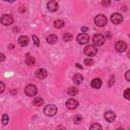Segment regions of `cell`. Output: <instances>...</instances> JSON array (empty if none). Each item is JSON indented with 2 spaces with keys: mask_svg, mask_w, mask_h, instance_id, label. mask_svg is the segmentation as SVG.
Returning <instances> with one entry per match:
<instances>
[{
  "mask_svg": "<svg viewBox=\"0 0 130 130\" xmlns=\"http://www.w3.org/2000/svg\"><path fill=\"white\" fill-rule=\"evenodd\" d=\"M57 113V107L53 104H50L44 108V114L48 117H53Z\"/></svg>",
  "mask_w": 130,
  "mask_h": 130,
  "instance_id": "1",
  "label": "cell"
},
{
  "mask_svg": "<svg viewBox=\"0 0 130 130\" xmlns=\"http://www.w3.org/2000/svg\"><path fill=\"white\" fill-rule=\"evenodd\" d=\"M107 22H108V18L104 14H99L94 17V23L98 26H104L107 24Z\"/></svg>",
  "mask_w": 130,
  "mask_h": 130,
  "instance_id": "2",
  "label": "cell"
},
{
  "mask_svg": "<svg viewBox=\"0 0 130 130\" xmlns=\"http://www.w3.org/2000/svg\"><path fill=\"white\" fill-rule=\"evenodd\" d=\"M24 92H25V94L28 95V96H34V95L37 94L38 88H37V86L34 85V84H28V85H26V87L24 88Z\"/></svg>",
  "mask_w": 130,
  "mask_h": 130,
  "instance_id": "3",
  "label": "cell"
},
{
  "mask_svg": "<svg viewBox=\"0 0 130 130\" xmlns=\"http://www.w3.org/2000/svg\"><path fill=\"white\" fill-rule=\"evenodd\" d=\"M92 42H93V44H94L95 46H102V45H104V43L106 42V38H105L103 35H101V34H96V35L93 36Z\"/></svg>",
  "mask_w": 130,
  "mask_h": 130,
  "instance_id": "4",
  "label": "cell"
},
{
  "mask_svg": "<svg viewBox=\"0 0 130 130\" xmlns=\"http://www.w3.org/2000/svg\"><path fill=\"white\" fill-rule=\"evenodd\" d=\"M96 52H98V49H96L95 46H93V45H88V46H86V47L84 48V54H85L86 56H88V57L94 56V55L96 54Z\"/></svg>",
  "mask_w": 130,
  "mask_h": 130,
  "instance_id": "5",
  "label": "cell"
},
{
  "mask_svg": "<svg viewBox=\"0 0 130 130\" xmlns=\"http://www.w3.org/2000/svg\"><path fill=\"white\" fill-rule=\"evenodd\" d=\"M13 16L11 14H3L1 16V23L3 25H10L13 22Z\"/></svg>",
  "mask_w": 130,
  "mask_h": 130,
  "instance_id": "6",
  "label": "cell"
},
{
  "mask_svg": "<svg viewBox=\"0 0 130 130\" xmlns=\"http://www.w3.org/2000/svg\"><path fill=\"white\" fill-rule=\"evenodd\" d=\"M111 21L114 23V24H119L123 21V16L122 14L118 13V12H115L111 15Z\"/></svg>",
  "mask_w": 130,
  "mask_h": 130,
  "instance_id": "7",
  "label": "cell"
},
{
  "mask_svg": "<svg viewBox=\"0 0 130 130\" xmlns=\"http://www.w3.org/2000/svg\"><path fill=\"white\" fill-rule=\"evenodd\" d=\"M115 49H116L117 52H119V53H123L124 51H126V49H127V45H126V43H125L124 41H119V42L116 43V45H115Z\"/></svg>",
  "mask_w": 130,
  "mask_h": 130,
  "instance_id": "8",
  "label": "cell"
},
{
  "mask_svg": "<svg viewBox=\"0 0 130 130\" xmlns=\"http://www.w3.org/2000/svg\"><path fill=\"white\" fill-rule=\"evenodd\" d=\"M88 41H89V36L86 34H79L77 36V42L80 45H84V44L88 43Z\"/></svg>",
  "mask_w": 130,
  "mask_h": 130,
  "instance_id": "9",
  "label": "cell"
},
{
  "mask_svg": "<svg viewBox=\"0 0 130 130\" xmlns=\"http://www.w3.org/2000/svg\"><path fill=\"white\" fill-rule=\"evenodd\" d=\"M47 8H48V10L51 11V12L57 11V10H58V3H57V1H55V0H50V1L47 3Z\"/></svg>",
  "mask_w": 130,
  "mask_h": 130,
  "instance_id": "10",
  "label": "cell"
},
{
  "mask_svg": "<svg viewBox=\"0 0 130 130\" xmlns=\"http://www.w3.org/2000/svg\"><path fill=\"white\" fill-rule=\"evenodd\" d=\"M104 118H105V120H106L107 122L112 123V122H114L115 119H116V114H115L114 112H112V111H108V112L105 113Z\"/></svg>",
  "mask_w": 130,
  "mask_h": 130,
  "instance_id": "11",
  "label": "cell"
},
{
  "mask_svg": "<svg viewBox=\"0 0 130 130\" xmlns=\"http://www.w3.org/2000/svg\"><path fill=\"white\" fill-rule=\"evenodd\" d=\"M36 76L39 78V79H44L48 76V71L44 68H39L37 71H36Z\"/></svg>",
  "mask_w": 130,
  "mask_h": 130,
  "instance_id": "12",
  "label": "cell"
},
{
  "mask_svg": "<svg viewBox=\"0 0 130 130\" xmlns=\"http://www.w3.org/2000/svg\"><path fill=\"white\" fill-rule=\"evenodd\" d=\"M66 107L69 109V110H74L78 107V102L74 99H69L67 102H66Z\"/></svg>",
  "mask_w": 130,
  "mask_h": 130,
  "instance_id": "13",
  "label": "cell"
},
{
  "mask_svg": "<svg viewBox=\"0 0 130 130\" xmlns=\"http://www.w3.org/2000/svg\"><path fill=\"white\" fill-rule=\"evenodd\" d=\"M28 42H29V40H28V38H27L26 36H20V37L18 38V44H19L21 47L27 46V45H28Z\"/></svg>",
  "mask_w": 130,
  "mask_h": 130,
  "instance_id": "14",
  "label": "cell"
},
{
  "mask_svg": "<svg viewBox=\"0 0 130 130\" xmlns=\"http://www.w3.org/2000/svg\"><path fill=\"white\" fill-rule=\"evenodd\" d=\"M82 81H83V76L80 73H75L74 76H73V82L76 85H79V84L82 83Z\"/></svg>",
  "mask_w": 130,
  "mask_h": 130,
  "instance_id": "15",
  "label": "cell"
},
{
  "mask_svg": "<svg viewBox=\"0 0 130 130\" xmlns=\"http://www.w3.org/2000/svg\"><path fill=\"white\" fill-rule=\"evenodd\" d=\"M90 85L92 88H95V89H99L101 86H102V80L100 78H93L90 82Z\"/></svg>",
  "mask_w": 130,
  "mask_h": 130,
  "instance_id": "16",
  "label": "cell"
},
{
  "mask_svg": "<svg viewBox=\"0 0 130 130\" xmlns=\"http://www.w3.org/2000/svg\"><path fill=\"white\" fill-rule=\"evenodd\" d=\"M35 62H36L35 58L31 57L29 54H26V58H25V63H26V65H28V66H32V65L35 64Z\"/></svg>",
  "mask_w": 130,
  "mask_h": 130,
  "instance_id": "17",
  "label": "cell"
},
{
  "mask_svg": "<svg viewBox=\"0 0 130 130\" xmlns=\"http://www.w3.org/2000/svg\"><path fill=\"white\" fill-rule=\"evenodd\" d=\"M43 104H44V100H43L41 96H37V98H35L34 101H32V105L36 106V107H40V106H42Z\"/></svg>",
  "mask_w": 130,
  "mask_h": 130,
  "instance_id": "18",
  "label": "cell"
},
{
  "mask_svg": "<svg viewBox=\"0 0 130 130\" xmlns=\"http://www.w3.org/2000/svg\"><path fill=\"white\" fill-rule=\"evenodd\" d=\"M57 41H58V38L55 35H49L47 37V43H49V44H55Z\"/></svg>",
  "mask_w": 130,
  "mask_h": 130,
  "instance_id": "19",
  "label": "cell"
},
{
  "mask_svg": "<svg viewBox=\"0 0 130 130\" xmlns=\"http://www.w3.org/2000/svg\"><path fill=\"white\" fill-rule=\"evenodd\" d=\"M67 92H68V94L69 95H76L77 93H78V89H77V87H73V86H70L68 89H67Z\"/></svg>",
  "mask_w": 130,
  "mask_h": 130,
  "instance_id": "20",
  "label": "cell"
},
{
  "mask_svg": "<svg viewBox=\"0 0 130 130\" xmlns=\"http://www.w3.org/2000/svg\"><path fill=\"white\" fill-rule=\"evenodd\" d=\"M64 24H65V22L62 19H57V20L54 21V26L56 28H62L64 26Z\"/></svg>",
  "mask_w": 130,
  "mask_h": 130,
  "instance_id": "21",
  "label": "cell"
},
{
  "mask_svg": "<svg viewBox=\"0 0 130 130\" xmlns=\"http://www.w3.org/2000/svg\"><path fill=\"white\" fill-rule=\"evenodd\" d=\"M72 35L71 34H69V32H65L64 35H63V40H64V42H70L71 40H72Z\"/></svg>",
  "mask_w": 130,
  "mask_h": 130,
  "instance_id": "22",
  "label": "cell"
},
{
  "mask_svg": "<svg viewBox=\"0 0 130 130\" xmlns=\"http://www.w3.org/2000/svg\"><path fill=\"white\" fill-rule=\"evenodd\" d=\"M81 121H82V117L80 116V115H75L74 117H73V122L75 123V124H80L81 123Z\"/></svg>",
  "mask_w": 130,
  "mask_h": 130,
  "instance_id": "23",
  "label": "cell"
},
{
  "mask_svg": "<svg viewBox=\"0 0 130 130\" xmlns=\"http://www.w3.org/2000/svg\"><path fill=\"white\" fill-rule=\"evenodd\" d=\"M8 120H9V117H8V115H6V114H3L2 115V124L3 125H6L7 123H8Z\"/></svg>",
  "mask_w": 130,
  "mask_h": 130,
  "instance_id": "24",
  "label": "cell"
},
{
  "mask_svg": "<svg viewBox=\"0 0 130 130\" xmlns=\"http://www.w3.org/2000/svg\"><path fill=\"white\" fill-rule=\"evenodd\" d=\"M124 98H125L126 100L130 101V88L125 89V91H124Z\"/></svg>",
  "mask_w": 130,
  "mask_h": 130,
  "instance_id": "25",
  "label": "cell"
},
{
  "mask_svg": "<svg viewBox=\"0 0 130 130\" xmlns=\"http://www.w3.org/2000/svg\"><path fill=\"white\" fill-rule=\"evenodd\" d=\"M92 64H93V60H92V59L87 58V59L84 60V65H86V66H91Z\"/></svg>",
  "mask_w": 130,
  "mask_h": 130,
  "instance_id": "26",
  "label": "cell"
},
{
  "mask_svg": "<svg viewBox=\"0 0 130 130\" xmlns=\"http://www.w3.org/2000/svg\"><path fill=\"white\" fill-rule=\"evenodd\" d=\"M32 40H34V43H35L36 46H40V41H39V39L36 35H32Z\"/></svg>",
  "mask_w": 130,
  "mask_h": 130,
  "instance_id": "27",
  "label": "cell"
},
{
  "mask_svg": "<svg viewBox=\"0 0 130 130\" xmlns=\"http://www.w3.org/2000/svg\"><path fill=\"white\" fill-rule=\"evenodd\" d=\"M102 128H103V127H102L100 124H92V125L89 127V129H91V130H92V129H100V130H101Z\"/></svg>",
  "mask_w": 130,
  "mask_h": 130,
  "instance_id": "28",
  "label": "cell"
},
{
  "mask_svg": "<svg viewBox=\"0 0 130 130\" xmlns=\"http://www.w3.org/2000/svg\"><path fill=\"white\" fill-rule=\"evenodd\" d=\"M110 4H111V1L110 0H102V5L104 7H108Z\"/></svg>",
  "mask_w": 130,
  "mask_h": 130,
  "instance_id": "29",
  "label": "cell"
},
{
  "mask_svg": "<svg viewBox=\"0 0 130 130\" xmlns=\"http://www.w3.org/2000/svg\"><path fill=\"white\" fill-rule=\"evenodd\" d=\"M125 78H126L128 81H130V70H128V71L125 73Z\"/></svg>",
  "mask_w": 130,
  "mask_h": 130,
  "instance_id": "30",
  "label": "cell"
},
{
  "mask_svg": "<svg viewBox=\"0 0 130 130\" xmlns=\"http://www.w3.org/2000/svg\"><path fill=\"white\" fill-rule=\"evenodd\" d=\"M114 79H115V77H114V76L112 75V76H111V79H110V82H109V86H112V85H113Z\"/></svg>",
  "mask_w": 130,
  "mask_h": 130,
  "instance_id": "31",
  "label": "cell"
},
{
  "mask_svg": "<svg viewBox=\"0 0 130 130\" xmlns=\"http://www.w3.org/2000/svg\"><path fill=\"white\" fill-rule=\"evenodd\" d=\"M0 84H1V89H0V92L2 93V92L4 91V88H5V86H4V83H3V82H1Z\"/></svg>",
  "mask_w": 130,
  "mask_h": 130,
  "instance_id": "32",
  "label": "cell"
},
{
  "mask_svg": "<svg viewBox=\"0 0 130 130\" xmlns=\"http://www.w3.org/2000/svg\"><path fill=\"white\" fill-rule=\"evenodd\" d=\"M0 57H1V58H0V61H1V62H2V61H4V59H5V55H4L3 53H1V54H0Z\"/></svg>",
  "mask_w": 130,
  "mask_h": 130,
  "instance_id": "33",
  "label": "cell"
},
{
  "mask_svg": "<svg viewBox=\"0 0 130 130\" xmlns=\"http://www.w3.org/2000/svg\"><path fill=\"white\" fill-rule=\"evenodd\" d=\"M88 30V27H86V26H82L81 27V31H87Z\"/></svg>",
  "mask_w": 130,
  "mask_h": 130,
  "instance_id": "34",
  "label": "cell"
},
{
  "mask_svg": "<svg viewBox=\"0 0 130 130\" xmlns=\"http://www.w3.org/2000/svg\"><path fill=\"white\" fill-rule=\"evenodd\" d=\"M75 65H76V67H77V68H79V69H82V66H81L79 63H76Z\"/></svg>",
  "mask_w": 130,
  "mask_h": 130,
  "instance_id": "35",
  "label": "cell"
},
{
  "mask_svg": "<svg viewBox=\"0 0 130 130\" xmlns=\"http://www.w3.org/2000/svg\"><path fill=\"white\" fill-rule=\"evenodd\" d=\"M19 11H20V12H23V11H25V9H23V7H20V8H19Z\"/></svg>",
  "mask_w": 130,
  "mask_h": 130,
  "instance_id": "36",
  "label": "cell"
},
{
  "mask_svg": "<svg viewBox=\"0 0 130 130\" xmlns=\"http://www.w3.org/2000/svg\"><path fill=\"white\" fill-rule=\"evenodd\" d=\"M8 48H9V49H13V48H14V46H13L12 44H10V45L8 46Z\"/></svg>",
  "mask_w": 130,
  "mask_h": 130,
  "instance_id": "37",
  "label": "cell"
},
{
  "mask_svg": "<svg viewBox=\"0 0 130 130\" xmlns=\"http://www.w3.org/2000/svg\"><path fill=\"white\" fill-rule=\"evenodd\" d=\"M4 1H6V2H14L15 0H4Z\"/></svg>",
  "mask_w": 130,
  "mask_h": 130,
  "instance_id": "38",
  "label": "cell"
},
{
  "mask_svg": "<svg viewBox=\"0 0 130 130\" xmlns=\"http://www.w3.org/2000/svg\"><path fill=\"white\" fill-rule=\"evenodd\" d=\"M127 56H128V57H129V58H130V50H129V51H128V52H127Z\"/></svg>",
  "mask_w": 130,
  "mask_h": 130,
  "instance_id": "39",
  "label": "cell"
},
{
  "mask_svg": "<svg viewBox=\"0 0 130 130\" xmlns=\"http://www.w3.org/2000/svg\"><path fill=\"white\" fill-rule=\"evenodd\" d=\"M116 1H119V0H116Z\"/></svg>",
  "mask_w": 130,
  "mask_h": 130,
  "instance_id": "40",
  "label": "cell"
}]
</instances>
